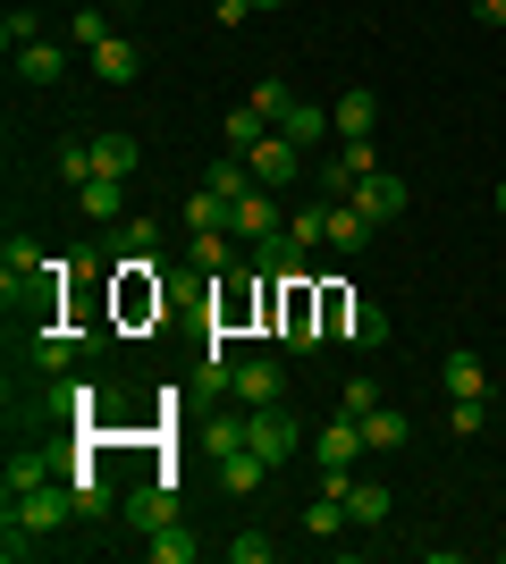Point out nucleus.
<instances>
[{"label": "nucleus", "instance_id": "1", "mask_svg": "<svg viewBox=\"0 0 506 564\" xmlns=\"http://www.w3.org/2000/svg\"><path fill=\"white\" fill-rule=\"evenodd\" d=\"M76 514H85V506H76L68 471H60V480H43V489H18V497H9V522H25L34 540H51V531H68Z\"/></svg>", "mask_w": 506, "mask_h": 564}, {"label": "nucleus", "instance_id": "2", "mask_svg": "<svg viewBox=\"0 0 506 564\" xmlns=\"http://www.w3.org/2000/svg\"><path fill=\"white\" fill-rule=\"evenodd\" d=\"M279 337H288L295 354H313L321 337H330V321H321V295H313L304 279H288V286H279Z\"/></svg>", "mask_w": 506, "mask_h": 564}, {"label": "nucleus", "instance_id": "3", "mask_svg": "<svg viewBox=\"0 0 506 564\" xmlns=\"http://www.w3.org/2000/svg\"><path fill=\"white\" fill-rule=\"evenodd\" d=\"M295 438H304V430H295V413H288V404H254V413H245V447L262 455L270 471H279V464L295 455Z\"/></svg>", "mask_w": 506, "mask_h": 564}, {"label": "nucleus", "instance_id": "4", "mask_svg": "<svg viewBox=\"0 0 506 564\" xmlns=\"http://www.w3.org/2000/svg\"><path fill=\"white\" fill-rule=\"evenodd\" d=\"M228 397H237L245 413H254V404H279L288 397V371H279L270 354H245V362H228Z\"/></svg>", "mask_w": 506, "mask_h": 564}, {"label": "nucleus", "instance_id": "5", "mask_svg": "<svg viewBox=\"0 0 506 564\" xmlns=\"http://www.w3.org/2000/svg\"><path fill=\"white\" fill-rule=\"evenodd\" d=\"M245 161H254V177H262L270 194H288L295 177H304V143H288V135H279V127H270V135L254 143V152H245Z\"/></svg>", "mask_w": 506, "mask_h": 564}, {"label": "nucleus", "instance_id": "6", "mask_svg": "<svg viewBox=\"0 0 506 564\" xmlns=\"http://www.w3.org/2000/svg\"><path fill=\"white\" fill-rule=\"evenodd\" d=\"M313 455H321V471H355L363 455H372L363 447V413H330V430L313 438Z\"/></svg>", "mask_w": 506, "mask_h": 564}, {"label": "nucleus", "instance_id": "7", "mask_svg": "<svg viewBox=\"0 0 506 564\" xmlns=\"http://www.w3.org/2000/svg\"><path fill=\"white\" fill-rule=\"evenodd\" d=\"M406 203H413V194H406V177H397V169H372V177H355V212H372L380 228H388V219H406Z\"/></svg>", "mask_w": 506, "mask_h": 564}, {"label": "nucleus", "instance_id": "8", "mask_svg": "<svg viewBox=\"0 0 506 564\" xmlns=\"http://www.w3.org/2000/svg\"><path fill=\"white\" fill-rule=\"evenodd\" d=\"M228 228H237V245H254V236L288 228V212H279V194H270V186H254V194H237V203H228Z\"/></svg>", "mask_w": 506, "mask_h": 564}, {"label": "nucleus", "instance_id": "9", "mask_svg": "<svg viewBox=\"0 0 506 564\" xmlns=\"http://www.w3.org/2000/svg\"><path fill=\"white\" fill-rule=\"evenodd\" d=\"M439 388H448V397H482L489 404V362L473 346H448V354H439Z\"/></svg>", "mask_w": 506, "mask_h": 564}, {"label": "nucleus", "instance_id": "10", "mask_svg": "<svg viewBox=\"0 0 506 564\" xmlns=\"http://www.w3.org/2000/svg\"><path fill=\"white\" fill-rule=\"evenodd\" d=\"M127 522H136V531H169V522H177V489H169V480H144V489H127Z\"/></svg>", "mask_w": 506, "mask_h": 564}, {"label": "nucleus", "instance_id": "11", "mask_svg": "<svg viewBox=\"0 0 506 564\" xmlns=\"http://www.w3.org/2000/svg\"><path fill=\"white\" fill-rule=\"evenodd\" d=\"M245 253H254V270H262V279H304V245H295L288 228H270V236H254V245H245Z\"/></svg>", "mask_w": 506, "mask_h": 564}, {"label": "nucleus", "instance_id": "12", "mask_svg": "<svg viewBox=\"0 0 506 564\" xmlns=\"http://www.w3.org/2000/svg\"><path fill=\"white\" fill-rule=\"evenodd\" d=\"M186 261H194V270H212V279H228V270H237V228H194Z\"/></svg>", "mask_w": 506, "mask_h": 564}, {"label": "nucleus", "instance_id": "13", "mask_svg": "<svg viewBox=\"0 0 506 564\" xmlns=\"http://www.w3.org/2000/svg\"><path fill=\"white\" fill-rule=\"evenodd\" d=\"M34 270H43V245H34V236H9V245H0V295L18 304Z\"/></svg>", "mask_w": 506, "mask_h": 564}, {"label": "nucleus", "instance_id": "14", "mask_svg": "<svg viewBox=\"0 0 506 564\" xmlns=\"http://www.w3.org/2000/svg\"><path fill=\"white\" fill-rule=\"evenodd\" d=\"M388 514H397V497H388L380 480H346V522H355V531H380Z\"/></svg>", "mask_w": 506, "mask_h": 564}, {"label": "nucleus", "instance_id": "15", "mask_svg": "<svg viewBox=\"0 0 506 564\" xmlns=\"http://www.w3.org/2000/svg\"><path fill=\"white\" fill-rule=\"evenodd\" d=\"M406 438H413V422L397 413V404H372V413H363V447L372 455H397Z\"/></svg>", "mask_w": 506, "mask_h": 564}, {"label": "nucleus", "instance_id": "16", "mask_svg": "<svg viewBox=\"0 0 506 564\" xmlns=\"http://www.w3.org/2000/svg\"><path fill=\"white\" fill-rule=\"evenodd\" d=\"M9 59H18L25 85H60V76H68V51L51 43V34H43V43H25V51H9Z\"/></svg>", "mask_w": 506, "mask_h": 564}, {"label": "nucleus", "instance_id": "17", "mask_svg": "<svg viewBox=\"0 0 506 564\" xmlns=\"http://www.w3.org/2000/svg\"><path fill=\"white\" fill-rule=\"evenodd\" d=\"M85 143H94V169H85V177H136V161H144L136 135H85Z\"/></svg>", "mask_w": 506, "mask_h": 564}, {"label": "nucleus", "instance_id": "18", "mask_svg": "<svg viewBox=\"0 0 506 564\" xmlns=\"http://www.w3.org/2000/svg\"><path fill=\"white\" fill-rule=\"evenodd\" d=\"M372 236H380V219H372V212H355V203H330V245H337V253H363Z\"/></svg>", "mask_w": 506, "mask_h": 564}, {"label": "nucleus", "instance_id": "19", "mask_svg": "<svg viewBox=\"0 0 506 564\" xmlns=\"http://www.w3.org/2000/svg\"><path fill=\"white\" fill-rule=\"evenodd\" d=\"M85 68H94L101 85H127V76H136V43H127V34H110V43L85 51Z\"/></svg>", "mask_w": 506, "mask_h": 564}, {"label": "nucleus", "instance_id": "20", "mask_svg": "<svg viewBox=\"0 0 506 564\" xmlns=\"http://www.w3.org/2000/svg\"><path fill=\"white\" fill-rule=\"evenodd\" d=\"M43 404H51V413H76V422H85V413L101 404V388H94V379H68V371H60V379L43 388Z\"/></svg>", "mask_w": 506, "mask_h": 564}, {"label": "nucleus", "instance_id": "21", "mask_svg": "<svg viewBox=\"0 0 506 564\" xmlns=\"http://www.w3.org/2000/svg\"><path fill=\"white\" fill-rule=\"evenodd\" d=\"M262 135H270V118L254 110V101H245V110H228V118H219V152H254V143H262Z\"/></svg>", "mask_w": 506, "mask_h": 564}, {"label": "nucleus", "instance_id": "22", "mask_svg": "<svg viewBox=\"0 0 506 564\" xmlns=\"http://www.w3.org/2000/svg\"><path fill=\"white\" fill-rule=\"evenodd\" d=\"M60 471H68V464H60V455H43V447L9 455V497H18V489H43V480H60Z\"/></svg>", "mask_w": 506, "mask_h": 564}, {"label": "nucleus", "instance_id": "23", "mask_svg": "<svg viewBox=\"0 0 506 564\" xmlns=\"http://www.w3.org/2000/svg\"><path fill=\"white\" fill-rule=\"evenodd\" d=\"M262 480H270V464H262V455H254V447H237V455H219V489H237V497H254V489H262Z\"/></svg>", "mask_w": 506, "mask_h": 564}, {"label": "nucleus", "instance_id": "24", "mask_svg": "<svg viewBox=\"0 0 506 564\" xmlns=\"http://www.w3.org/2000/svg\"><path fill=\"white\" fill-rule=\"evenodd\" d=\"M330 118H337V135H372V127H380V101L355 85V94H337V101H330Z\"/></svg>", "mask_w": 506, "mask_h": 564}, {"label": "nucleus", "instance_id": "25", "mask_svg": "<svg viewBox=\"0 0 506 564\" xmlns=\"http://www.w3.org/2000/svg\"><path fill=\"white\" fill-rule=\"evenodd\" d=\"M279 135H288V143H313V135H337V118L321 110V101H304V94H295V110L279 118Z\"/></svg>", "mask_w": 506, "mask_h": 564}, {"label": "nucleus", "instance_id": "26", "mask_svg": "<svg viewBox=\"0 0 506 564\" xmlns=\"http://www.w3.org/2000/svg\"><path fill=\"white\" fill-rule=\"evenodd\" d=\"M372 169H380L372 135H346V152H337V169H330V186H346V194H355V177H372Z\"/></svg>", "mask_w": 506, "mask_h": 564}, {"label": "nucleus", "instance_id": "27", "mask_svg": "<svg viewBox=\"0 0 506 564\" xmlns=\"http://www.w3.org/2000/svg\"><path fill=\"white\" fill-rule=\"evenodd\" d=\"M85 219H127V177H85Z\"/></svg>", "mask_w": 506, "mask_h": 564}, {"label": "nucleus", "instance_id": "28", "mask_svg": "<svg viewBox=\"0 0 506 564\" xmlns=\"http://www.w3.org/2000/svg\"><path fill=\"white\" fill-rule=\"evenodd\" d=\"M288 236L304 245V253H313V245H330V203H295V212H288Z\"/></svg>", "mask_w": 506, "mask_h": 564}, {"label": "nucleus", "instance_id": "29", "mask_svg": "<svg viewBox=\"0 0 506 564\" xmlns=\"http://www.w3.org/2000/svg\"><path fill=\"white\" fill-rule=\"evenodd\" d=\"M203 556V540H194L186 522H169V531H152V564H194Z\"/></svg>", "mask_w": 506, "mask_h": 564}, {"label": "nucleus", "instance_id": "30", "mask_svg": "<svg viewBox=\"0 0 506 564\" xmlns=\"http://www.w3.org/2000/svg\"><path fill=\"white\" fill-rule=\"evenodd\" d=\"M337 337H355V346H388V312L380 304H346V329Z\"/></svg>", "mask_w": 506, "mask_h": 564}, {"label": "nucleus", "instance_id": "31", "mask_svg": "<svg viewBox=\"0 0 506 564\" xmlns=\"http://www.w3.org/2000/svg\"><path fill=\"white\" fill-rule=\"evenodd\" d=\"M68 489H76V506H85V514H110V480H101L94 464H68Z\"/></svg>", "mask_w": 506, "mask_h": 564}, {"label": "nucleus", "instance_id": "32", "mask_svg": "<svg viewBox=\"0 0 506 564\" xmlns=\"http://www.w3.org/2000/svg\"><path fill=\"white\" fill-rule=\"evenodd\" d=\"M304 531H313V540H337V531H346V497L321 489L313 506H304Z\"/></svg>", "mask_w": 506, "mask_h": 564}, {"label": "nucleus", "instance_id": "33", "mask_svg": "<svg viewBox=\"0 0 506 564\" xmlns=\"http://www.w3.org/2000/svg\"><path fill=\"white\" fill-rule=\"evenodd\" d=\"M194 228H228V194H212V186L186 194V236H194Z\"/></svg>", "mask_w": 506, "mask_h": 564}, {"label": "nucleus", "instance_id": "34", "mask_svg": "<svg viewBox=\"0 0 506 564\" xmlns=\"http://www.w3.org/2000/svg\"><path fill=\"white\" fill-rule=\"evenodd\" d=\"M34 362H43V379H60L76 362V337L68 329H51V337H34Z\"/></svg>", "mask_w": 506, "mask_h": 564}, {"label": "nucleus", "instance_id": "35", "mask_svg": "<svg viewBox=\"0 0 506 564\" xmlns=\"http://www.w3.org/2000/svg\"><path fill=\"white\" fill-rule=\"evenodd\" d=\"M372 404H388V397H380V379H372V371H355L346 388H337V413H372Z\"/></svg>", "mask_w": 506, "mask_h": 564}, {"label": "nucleus", "instance_id": "36", "mask_svg": "<svg viewBox=\"0 0 506 564\" xmlns=\"http://www.w3.org/2000/svg\"><path fill=\"white\" fill-rule=\"evenodd\" d=\"M203 447H212V455H237V447H245V413H219V422H203Z\"/></svg>", "mask_w": 506, "mask_h": 564}, {"label": "nucleus", "instance_id": "37", "mask_svg": "<svg viewBox=\"0 0 506 564\" xmlns=\"http://www.w3.org/2000/svg\"><path fill=\"white\" fill-rule=\"evenodd\" d=\"M0 43H9V51L43 43V18H34V9H9V18H0Z\"/></svg>", "mask_w": 506, "mask_h": 564}, {"label": "nucleus", "instance_id": "38", "mask_svg": "<svg viewBox=\"0 0 506 564\" xmlns=\"http://www.w3.org/2000/svg\"><path fill=\"white\" fill-rule=\"evenodd\" d=\"M68 34H76V43H85V51H94V43H110V18H101L94 0H85V9H76V18H68Z\"/></svg>", "mask_w": 506, "mask_h": 564}, {"label": "nucleus", "instance_id": "39", "mask_svg": "<svg viewBox=\"0 0 506 564\" xmlns=\"http://www.w3.org/2000/svg\"><path fill=\"white\" fill-rule=\"evenodd\" d=\"M119 253H161V219H127V228H119Z\"/></svg>", "mask_w": 506, "mask_h": 564}, {"label": "nucleus", "instance_id": "40", "mask_svg": "<svg viewBox=\"0 0 506 564\" xmlns=\"http://www.w3.org/2000/svg\"><path fill=\"white\" fill-rule=\"evenodd\" d=\"M254 110H262L270 127H279V118L295 110V94H288V85H279V76H270V85H254Z\"/></svg>", "mask_w": 506, "mask_h": 564}, {"label": "nucleus", "instance_id": "41", "mask_svg": "<svg viewBox=\"0 0 506 564\" xmlns=\"http://www.w3.org/2000/svg\"><path fill=\"white\" fill-rule=\"evenodd\" d=\"M448 430L473 438V430H482V397H448Z\"/></svg>", "mask_w": 506, "mask_h": 564}, {"label": "nucleus", "instance_id": "42", "mask_svg": "<svg viewBox=\"0 0 506 564\" xmlns=\"http://www.w3.org/2000/svg\"><path fill=\"white\" fill-rule=\"evenodd\" d=\"M228 556H237V564H270V531H237V540H228Z\"/></svg>", "mask_w": 506, "mask_h": 564}, {"label": "nucleus", "instance_id": "43", "mask_svg": "<svg viewBox=\"0 0 506 564\" xmlns=\"http://www.w3.org/2000/svg\"><path fill=\"white\" fill-rule=\"evenodd\" d=\"M60 169H68L76 186H85V169H94V143H60Z\"/></svg>", "mask_w": 506, "mask_h": 564}, {"label": "nucleus", "instance_id": "44", "mask_svg": "<svg viewBox=\"0 0 506 564\" xmlns=\"http://www.w3.org/2000/svg\"><path fill=\"white\" fill-rule=\"evenodd\" d=\"M212 18H219V34H237V25L254 18V0H212Z\"/></svg>", "mask_w": 506, "mask_h": 564}, {"label": "nucleus", "instance_id": "45", "mask_svg": "<svg viewBox=\"0 0 506 564\" xmlns=\"http://www.w3.org/2000/svg\"><path fill=\"white\" fill-rule=\"evenodd\" d=\"M473 18H482V25H506V0H473Z\"/></svg>", "mask_w": 506, "mask_h": 564}, {"label": "nucleus", "instance_id": "46", "mask_svg": "<svg viewBox=\"0 0 506 564\" xmlns=\"http://www.w3.org/2000/svg\"><path fill=\"white\" fill-rule=\"evenodd\" d=\"M489 203H498V219H506V177H498V194H489Z\"/></svg>", "mask_w": 506, "mask_h": 564}, {"label": "nucleus", "instance_id": "47", "mask_svg": "<svg viewBox=\"0 0 506 564\" xmlns=\"http://www.w3.org/2000/svg\"><path fill=\"white\" fill-rule=\"evenodd\" d=\"M254 9H288V0H254Z\"/></svg>", "mask_w": 506, "mask_h": 564}, {"label": "nucleus", "instance_id": "48", "mask_svg": "<svg viewBox=\"0 0 506 564\" xmlns=\"http://www.w3.org/2000/svg\"><path fill=\"white\" fill-rule=\"evenodd\" d=\"M127 9H136V0H127Z\"/></svg>", "mask_w": 506, "mask_h": 564}]
</instances>
